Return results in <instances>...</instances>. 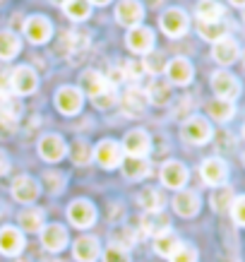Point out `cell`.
<instances>
[{"instance_id": "3", "label": "cell", "mask_w": 245, "mask_h": 262, "mask_svg": "<svg viewBox=\"0 0 245 262\" xmlns=\"http://www.w3.org/2000/svg\"><path fill=\"white\" fill-rule=\"evenodd\" d=\"M24 36L32 41V43H48L53 36V22L46 15H32L24 19Z\"/></svg>"}, {"instance_id": "2", "label": "cell", "mask_w": 245, "mask_h": 262, "mask_svg": "<svg viewBox=\"0 0 245 262\" xmlns=\"http://www.w3.org/2000/svg\"><path fill=\"white\" fill-rule=\"evenodd\" d=\"M181 135L183 140L188 144H207L212 140V125H209V120L202 118V116H190V118L183 120L181 125Z\"/></svg>"}, {"instance_id": "31", "label": "cell", "mask_w": 245, "mask_h": 262, "mask_svg": "<svg viewBox=\"0 0 245 262\" xmlns=\"http://www.w3.org/2000/svg\"><path fill=\"white\" fill-rule=\"evenodd\" d=\"M137 205L142 207L144 212H161L164 205H166V200H164V195L157 188H144L137 195Z\"/></svg>"}, {"instance_id": "16", "label": "cell", "mask_w": 245, "mask_h": 262, "mask_svg": "<svg viewBox=\"0 0 245 262\" xmlns=\"http://www.w3.org/2000/svg\"><path fill=\"white\" fill-rule=\"evenodd\" d=\"M10 192H12V198L17 200V202H22V205H32L34 200L39 198V183L34 181L32 176H17L15 181H12V188H10Z\"/></svg>"}, {"instance_id": "22", "label": "cell", "mask_w": 245, "mask_h": 262, "mask_svg": "<svg viewBox=\"0 0 245 262\" xmlns=\"http://www.w3.org/2000/svg\"><path fill=\"white\" fill-rule=\"evenodd\" d=\"M199 207H202V202H199V195L195 190H178V195L173 198L175 214L185 216V219H190V216L197 214Z\"/></svg>"}, {"instance_id": "46", "label": "cell", "mask_w": 245, "mask_h": 262, "mask_svg": "<svg viewBox=\"0 0 245 262\" xmlns=\"http://www.w3.org/2000/svg\"><path fill=\"white\" fill-rule=\"evenodd\" d=\"M10 68H5V65H0V94H12L10 92Z\"/></svg>"}, {"instance_id": "21", "label": "cell", "mask_w": 245, "mask_h": 262, "mask_svg": "<svg viewBox=\"0 0 245 262\" xmlns=\"http://www.w3.org/2000/svg\"><path fill=\"white\" fill-rule=\"evenodd\" d=\"M120 103H123V108H125V113L127 116H142L144 111H147V94H144V89H140V87H127L125 89V94L120 96Z\"/></svg>"}, {"instance_id": "39", "label": "cell", "mask_w": 245, "mask_h": 262, "mask_svg": "<svg viewBox=\"0 0 245 262\" xmlns=\"http://www.w3.org/2000/svg\"><path fill=\"white\" fill-rule=\"evenodd\" d=\"M168 260L171 262H197V250L190 246V243H181Z\"/></svg>"}, {"instance_id": "15", "label": "cell", "mask_w": 245, "mask_h": 262, "mask_svg": "<svg viewBox=\"0 0 245 262\" xmlns=\"http://www.w3.org/2000/svg\"><path fill=\"white\" fill-rule=\"evenodd\" d=\"M159 176H161V183L166 188H171V190H183L185 183H188V168H185V164L173 161V159L161 166V173Z\"/></svg>"}, {"instance_id": "40", "label": "cell", "mask_w": 245, "mask_h": 262, "mask_svg": "<svg viewBox=\"0 0 245 262\" xmlns=\"http://www.w3.org/2000/svg\"><path fill=\"white\" fill-rule=\"evenodd\" d=\"M103 262H130V253L123 246L111 243V246L103 250Z\"/></svg>"}, {"instance_id": "28", "label": "cell", "mask_w": 245, "mask_h": 262, "mask_svg": "<svg viewBox=\"0 0 245 262\" xmlns=\"http://www.w3.org/2000/svg\"><path fill=\"white\" fill-rule=\"evenodd\" d=\"M19 51H22V39L12 29H3L0 32V60H12L19 56Z\"/></svg>"}, {"instance_id": "48", "label": "cell", "mask_w": 245, "mask_h": 262, "mask_svg": "<svg viewBox=\"0 0 245 262\" xmlns=\"http://www.w3.org/2000/svg\"><path fill=\"white\" fill-rule=\"evenodd\" d=\"M231 5H236V8H245V0H229Z\"/></svg>"}, {"instance_id": "37", "label": "cell", "mask_w": 245, "mask_h": 262, "mask_svg": "<svg viewBox=\"0 0 245 262\" xmlns=\"http://www.w3.org/2000/svg\"><path fill=\"white\" fill-rule=\"evenodd\" d=\"M166 56L164 53H159V51H151V53H147L142 60L144 65V72H151V75H161V72L166 70Z\"/></svg>"}, {"instance_id": "44", "label": "cell", "mask_w": 245, "mask_h": 262, "mask_svg": "<svg viewBox=\"0 0 245 262\" xmlns=\"http://www.w3.org/2000/svg\"><path fill=\"white\" fill-rule=\"evenodd\" d=\"M43 181L48 183V190L51 192H63V188H65V176L63 173L46 171V173H43Z\"/></svg>"}, {"instance_id": "13", "label": "cell", "mask_w": 245, "mask_h": 262, "mask_svg": "<svg viewBox=\"0 0 245 262\" xmlns=\"http://www.w3.org/2000/svg\"><path fill=\"white\" fill-rule=\"evenodd\" d=\"M123 154H127V157H147L151 149V137L144 133V130H130L125 137H123Z\"/></svg>"}, {"instance_id": "30", "label": "cell", "mask_w": 245, "mask_h": 262, "mask_svg": "<svg viewBox=\"0 0 245 262\" xmlns=\"http://www.w3.org/2000/svg\"><path fill=\"white\" fill-rule=\"evenodd\" d=\"M207 113H209V118L216 120V123H229V120L236 116V106H233V101L214 99V101L207 103Z\"/></svg>"}, {"instance_id": "45", "label": "cell", "mask_w": 245, "mask_h": 262, "mask_svg": "<svg viewBox=\"0 0 245 262\" xmlns=\"http://www.w3.org/2000/svg\"><path fill=\"white\" fill-rule=\"evenodd\" d=\"M116 246H123L125 250H130V246H135V231L132 229H120L116 233V241H113Z\"/></svg>"}, {"instance_id": "17", "label": "cell", "mask_w": 245, "mask_h": 262, "mask_svg": "<svg viewBox=\"0 0 245 262\" xmlns=\"http://www.w3.org/2000/svg\"><path fill=\"white\" fill-rule=\"evenodd\" d=\"M108 89H111V84H108V80L99 70H84L79 75V92L87 94L89 99H94V96L103 94Z\"/></svg>"}, {"instance_id": "5", "label": "cell", "mask_w": 245, "mask_h": 262, "mask_svg": "<svg viewBox=\"0 0 245 262\" xmlns=\"http://www.w3.org/2000/svg\"><path fill=\"white\" fill-rule=\"evenodd\" d=\"M125 46L132 53H137V56H147V53L154 51V32H151L149 27H144V24L132 27L125 34Z\"/></svg>"}, {"instance_id": "50", "label": "cell", "mask_w": 245, "mask_h": 262, "mask_svg": "<svg viewBox=\"0 0 245 262\" xmlns=\"http://www.w3.org/2000/svg\"><path fill=\"white\" fill-rule=\"evenodd\" d=\"M147 3H149L151 8H159V5H164V0H147Z\"/></svg>"}, {"instance_id": "1", "label": "cell", "mask_w": 245, "mask_h": 262, "mask_svg": "<svg viewBox=\"0 0 245 262\" xmlns=\"http://www.w3.org/2000/svg\"><path fill=\"white\" fill-rule=\"evenodd\" d=\"M39 87V75L29 65H17L10 72V92L17 96H29Z\"/></svg>"}, {"instance_id": "26", "label": "cell", "mask_w": 245, "mask_h": 262, "mask_svg": "<svg viewBox=\"0 0 245 262\" xmlns=\"http://www.w3.org/2000/svg\"><path fill=\"white\" fill-rule=\"evenodd\" d=\"M123 173H125V178H130V181H142V178H147V176L151 173V164L147 157H127V159H123Z\"/></svg>"}, {"instance_id": "35", "label": "cell", "mask_w": 245, "mask_h": 262, "mask_svg": "<svg viewBox=\"0 0 245 262\" xmlns=\"http://www.w3.org/2000/svg\"><path fill=\"white\" fill-rule=\"evenodd\" d=\"M224 17V8L216 0H202L197 5V22H216Z\"/></svg>"}, {"instance_id": "19", "label": "cell", "mask_w": 245, "mask_h": 262, "mask_svg": "<svg viewBox=\"0 0 245 262\" xmlns=\"http://www.w3.org/2000/svg\"><path fill=\"white\" fill-rule=\"evenodd\" d=\"M41 246L46 248L48 253H60L68 246V231L60 224H48L41 229Z\"/></svg>"}, {"instance_id": "34", "label": "cell", "mask_w": 245, "mask_h": 262, "mask_svg": "<svg viewBox=\"0 0 245 262\" xmlns=\"http://www.w3.org/2000/svg\"><path fill=\"white\" fill-rule=\"evenodd\" d=\"M65 15H68V19H72V22H84V19H89V15H92V3L89 0H65Z\"/></svg>"}, {"instance_id": "14", "label": "cell", "mask_w": 245, "mask_h": 262, "mask_svg": "<svg viewBox=\"0 0 245 262\" xmlns=\"http://www.w3.org/2000/svg\"><path fill=\"white\" fill-rule=\"evenodd\" d=\"M39 154L48 164H58L68 154V144L60 135H43L39 140Z\"/></svg>"}, {"instance_id": "52", "label": "cell", "mask_w": 245, "mask_h": 262, "mask_svg": "<svg viewBox=\"0 0 245 262\" xmlns=\"http://www.w3.org/2000/svg\"><path fill=\"white\" fill-rule=\"evenodd\" d=\"M12 262H29V260H12Z\"/></svg>"}, {"instance_id": "47", "label": "cell", "mask_w": 245, "mask_h": 262, "mask_svg": "<svg viewBox=\"0 0 245 262\" xmlns=\"http://www.w3.org/2000/svg\"><path fill=\"white\" fill-rule=\"evenodd\" d=\"M10 171V159H8V154L0 149V176H5Z\"/></svg>"}, {"instance_id": "33", "label": "cell", "mask_w": 245, "mask_h": 262, "mask_svg": "<svg viewBox=\"0 0 245 262\" xmlns=\"http://www.w3.org/2000/svg\"><path fill=\"white\" fill-rule=\"evenodd\" d=\"M144 94H147V101L157 103V106H166L171 101V84L164 80H154Z\"/></svg>"}, {"instance_id": "32", "label": "cell", "mask_w": 245, "mask_h": 262, "mask_svg": "<svg viewBox=\"0 0 245 262\" xmlns=\"http://www.w3.org/2000/svg\"><path fill=\"white\" fill-rule=\"evenodd\" d=\"M181 243L183 241L178 238V236L173 233V229H171V231H164L161 236L154 238V250H157V255H161V257H171Z\"/></svg>"}, {"instance_id": "12", "label": "cell", "mask_w": 245, "mask_h": 262, "mask_svg": "<svg viewBox=\"0 0 245 262\" xmlns=\"http://www.w3.org/2000/svg\"><path fill=\"white\" fill-rule=\"evenodd\" d=\"M68 219L77 229H89L96 222V207L89 200H75L68 207Z\"/></svg>"}, {"instance_id": "11", "label": "cell", "mask_w": 245, "mask_h": 262, "mask_svg": "<svg viewBox=\"0 0 245 262\" xmlns=\"http://www.w3.org/2000/svg\"><path fill=\"white\" fill-rule=\"evenodd\" d=\"M166 77H168V84H178V87H185L192 82L195 77V70H192V63H190L188 58H171L166 63Z\"/></svg>"}, {"instance_id": "56", "label": "cell", "mask_w": 245, "mask_h": 262, "mask_svg": "<svg viewBox=\"0 0 245 262\" xmlns=\"http://www.w3.org/2000/svg\"><path fill=\"white\" fill-rule=\"evenodd\" d=\"M243 137H245V125H243Z\"/></svg>"}, {"instance_id": "7", "label": "cell", "mask_w": 245, "mask_h": 262, "mask_svg": "<svg viewBox=\"0 0 245 262\" xmlns=\"http://www.w3.org/2000/svg\"><path fill=\"white\" fill-rule=\"evenodd\" d=\"M142 19H144V5L140 0H118V5H116V22L120 27L132 29V27H140Z\"/></svg>"}, {"instance_id": "27", "label": "cell", "mask_w": 245, "mask_h": 262, "mask_svg": "<svg viewBox=\"0 0 245 262\" xmlns=\"http://www.w3.org/2000/svg\"><path fill=\"white\" fill-rule=\"evenodd\" d=\"M231 24H226L224 19H216V22H197V34L209 43H216L219 39L229 36Z\"/></svg>"}, {"instance_id": "42", "label": "cell", "mask_w": 245, "mask_h": 262, "mask_svg": "<svg viewBox=\"0 0 245 262\" xmlns=\"http://www.w3.org/2000/svg\"><path fill=\"white\" fill-rule=\"evenodd\" d=\"M116 87H111L108 92H103V94H99V96H94L92 101H94V106L96 108H101V111H106V108H111V106H116Z\"/></svg>"}, {"instance_id": "9", "label": "cell", "mask_w": 245, "mask_h": 262, "mask_svg": "<svg viewBox=\"0 0 245 262\" xmlns=\"http://www.w3.org/2000/svg\"><path fill=\"white\" fill-rule=\"evenodd\" d=\"M94 159L99 166L103 168H116L123 164V147H120L116 140H101V142L94 147Z\"/></svg>"}, {"instance_id": "20", "label": "cell", "mask_w": 245, "mask_h": 262, "mask_svg": "<svg viewBox=\"0 0 245 262\" xmlns=\"http://www.w3.org/2000/svg\"><path fill=\"white\" fill-rule=\"evenodd\" d=\"M240 56V48H238V41L233 36H224L212 46V58L219 65H233Z\"/></svg>"}, {"instance_id": "43", "label": "cell", "mask_w": 245, "mask_h": 262, "mask_svg": "<svg viewBox=\"0 0 245 262\" xmlns=\"http://www.w3.org/2000/svg\"><path fill=\"white\" fill-rule=\"evenodd\" d=\"M231 216H233V222L238 226H245V195L233 200V205H231Z\"/></svg>"}, {"instance_id": "51", "label": "cell", "mask_w": 245, "mask_h": 262, "mask_svg": "<svg viewBox=\"0 0 245 262\" xmlns=\"http://www.w3.org/2000/svg\"><path fill=\"white\" fill-rule=\"evenodd\" d=\"M56 3H58V5H65V0H56Z\"/></svg>"}, {"instance_id": "49", "label": "cell", "mask_w": 245, "mask_h": 262, "mask_svg": "<svg viewBox=\"0 0 245 262\" xmlns=\"http://www.w3.org/2000/svg\"><path fill=\"white\" fill-rule=\"evenodd\" d=\"M89 3H92V5H108L111 0H89Z\"/></svg>"}, {"instance_id": "8", "label": "cell", "mask_w": 245, "mask_h": 262, "mask_svg": "<svg viewBox=\"0 0 245 262\" xmlns=\"http://www.w3.org/2000/svg\"><path fill=\"white\" fill-rule=\"evenodd\" d=\"M82 103H84V94L79 92V87L65 84V87H60L56 92V108L63 113V116H75V113H79Z\"/></svg>"}, {"instance_id": "18", "label": "cell", "mask_w": 245, "mask_h": 262, "mask_svg": "<svg viewBox=\"0 0 245 262\" xmlns=\"http://www.w3.org/2000/svg\"><path fill=\"white\" fill-rule=\"evenodd\" d=\"M24 236L17 226H3L0 229V253L8 257H17L24 250Z\"/></svg>"}, {"instance_id": "4", "label": "cell", "mask_w": 245, "mask_h": 262, "mask_svg": "<svg viewBox=\"0 0 245 262\" xmlns=\"http://www.w3.org/2000/svg\"><path fill=\"white\" fill-rule=\"evenodd\" d=\"M212 89H214V94H216V99L236 101L238 94H240V82L229 70H216L212 75Z\"/></svg>"}, {"instance_id": "36", "label": "cell", "mask_w": 245, "mask_h": 262, "mask_svg": "<svg viewBox=\"0 0 245 262\" xmlns=\"http://www.w3.org/2000/svg\"><path fill=\"white\" fill-rule=\"evenodd\" d=\"M233 200H236V195H233V190H231L229 185H219L212 195L214 212H229L231 205H233Z\"/></svg>"}, {"instance_id": "41", "label": "cell", "mask_w": 245, "mask_h": 262, "mask_svg": "<svg viewBox=\"0 0 245 262\" xmlns=\"http://www.w3.org/2000/svg\"><path fill=\"white\" fill-rule=\"evenodd\" d=\"M120 65H123V72H125V82H140V77L144 75V65L137 63V60L120 63Z\"/></svg>"}, {"instance_id": "55", "label": "cell", "mask_w": 245, "mask_h": 262, "mask_svg": "<svg viewBox=\"0 0 245 262\" xmlns=\"http://www.w3.org/2000/svg\"><path fill=\"white\" fill-rule=\"evenodd\" d=\"M243 19H245V8H243Z\"/></svg>"}, {"instance_id": "29", "label": "cell", "mask_w": 245, "mask_h": 262, "mask_svg": "<svg viewBox=\"0 0 245 262\" xmlns=\"http://www.w3.org/2000/svg\"><path fill=\"white\" fill-rule=\"evenodd\" d=\"M17 222H19L22 231H27V233H36V231L43 229V209H39V207H27V209L19 212Z\"/></svg>"}, {"instance_id": "54", "label": "cell", "mask_w": 245, "mask_h": 262, "mask_svg": "<svg viewBox=\"0 0 245 262\" xmlns=\"http://www.w3.org/2000/svg\"><path fill=\"white\" fill-rule=\"evenodd\" d=\"M46 262H58V260H46Z\"/></svg>"}, {"instance_id": "24", "label": "cell", "mask_w": 245, "mask_h": 262, "mask_svg": "<svg viewBox=\"0 0 245 262\" xmlns=\"http://www.w3.org/2000/svg\"><path fill=\"white\" fill-rule=\"evenodd\" d=\"M19 116H22V103L15 99V94H0V125L17 127Z\"/></svg>"}, {"instance_id": "25", "label": "cell", "mask_w": 245, "mask_h": 262, "mask_svg": "<svg viewBox=\"0 0 245 262\" xmlns=\"http://www.w3.org/2000/svg\"><path fill=\"white\" fill-rule=\"evenodd\" d=\"M164 231H171V222L164 212H144L142 216V233L144 236H161Z\"/></svg>"}, {"instance_id": "6", "label": "cell", "mask_w": 245, "mask_h": 262, "mask_svg": "<svg viewBox=\"0 0 245 262\" xmlns=\"http://www.w3.org/2000/svg\"><path fill=\"white\" fill-rule=\"evenodd\" d=\"M159 24H161V29H164V34H166V36L178 39V36H183V34L188 32L190 17L185 15V10H181V8H168L166 12L161 15Z\"/></svg>"}, {"instance_id": "23", "label": "cell", "mask_w": 245, "mask_h": 262, "mask_svg": "<svg viewBox=\"0 0 245 262\" xmlns=\"http://www.w3.org/2000/svg\"><path fill=\"white\" fill-rule=\"evenodd\" d=\"M72 255L77 262H96V257L101 255V248H99V241L94 236H79L72 246Z\"/></svg>"}, {"instance_id": "53", "label": "cell", "mask_w": 245, "mask_h": 262, "mask_svg": "<svg viewBox=\"0 0 245 262\" xmlns=\"http://www.w3.org/2000/svg\"><path fill=\"white\" fill-rule=\"evenodd\" d=\"M243 65H245V51H243Z\"/></svg>"}, {"instance_id": "38", "label": "cell", "mask_w": 245, "mask_h": 262, "mask_svg": "<svg viewBox=\"0 0 245 262\" xmlns=\"http://www.w3.org/2000/svg\"><path fill=\"white\" fill-rule=\"evenodd\" d=\"M92 159H94V149L89 147V142L77 140V142L72 144V161H75L77 166H87Z\"/></svg>"}, {"instance_id": "10", "label": "cell", "mask_w": 245, "mask_h": 262, "mask_svg": "<svg viewBox=\"0 0 245 262\" xmlns=\"http://www.w3.org/2000/svg\"><path fill=\"white\" fill-rule=\"evenodd\" d=\"M199 176L207 185L212 188H219V185H226V178H229V166L226 161L219 159V157H209V159L202 161L199 166Z\"/></svg>"}]
</instances>
